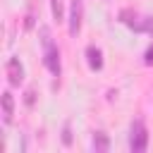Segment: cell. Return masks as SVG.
I'll return each mask as SVG.
<instances>
[{
  "mask_svg": "<svg viewBox=\"0 0 153 153\" xmlns=\"http://www.w3.org/2000/svg\"><path fill=\"white\" fill-rule=\"evenodd\" d=\"M41 43H43V62H45V67H48V72L53 74V76H60V72H62V67H60V48L55 45V41L50 38V31L43 26L41 29Z\"/></svg>",
  "mask_w": 153,
  "mask_h": 153,
  "instance_id": "1",
  "label": "cell"
},
{
  "mask_svg": "<svg viewBox=\"0 0 153 153\" xmlns=\"http://www.w3.org/2000/svg\"><path fill=\"white\" fill-rule=\"evenodd\" d=\"M31 26H33V14L29 12V14H26V29H31Z\"/></svg>",
  "mask_w": 153,
  "mask_h": 153,
  "instance_id": "12",
  "label": "cell"
},
{
  "mask_svg": "<svg viewBox=\"0 0 153 153\" xmlns=\"http://www.w3.org/2000/svg\"><path fill=\"white\" fill-rule=\"evenodd\" d=\"M62 143L65 146H72V134H69V122L65 124V129H62Z\"/></svg>",
  "mask_w": 153,
  "mask_h": 153,
  "instance_id": "9",
  "label": "cell"
},
{
  "mask_svg": "<svg viewBox=\"0 0 153 153\" xmlns=\"http://www.w3.org/2000/svg\"><path fill=\"white\" fill-rule=\"evenodd\" d=\"M86 57H88V67L91 69H100L103 67V53H100V48L88 45L86 48Z\"/></svg>",
  "mask_w": 153,
  "mask_h": 153,
  "instance_id": "6",
  "label": "cell"
},
{
  "mask_svg": "<svg viewBox=\"0 0 153 153\" xmlns=\"http://www.w3.org/2000/svg\"><path fill=\"white\" fill-rule=\"evenodd\" d=\"M143 62H146V65H153V43L148 45V50H146V57H143Z\"/></svg>",
  "mask_w": 153,
  "mask_h": 153,
  "instance_id": "11",
  "label": "cell"
},
{
  "mask_svg": "<svg viewBox=\"0 0 153 153\" xmlns=\"http://www.w3.org/2000/svg\"><path fill=\"white\" fill-rule=\"evenodd\" d=\"M93 148H96L98 153H105V151L110 148V141H108V134H105V131H96V134H93Z\"/></svg>",
  "mask_w": 153,
  "mask_h": 153,
  "instance_id": "7",
  "label": "cell"
},
{
  "mask_svg": "<svg viewBox=\"0 0 153 153\" xmlns=\"http://www.w3.org/2000/svg\"><path fill=\"white\" fill-rule=\"evenodd\" d=\"M12 115H14V98H12L10 91H5L2 93V120H5V124L12 122Z\"/></svg>",
  "mask_w": 153,
  "mask_h": 153,
  "instance_id": "5",
  "label": "cell"
},
{
  "mask_svg": "<svg viewBox=\"0 0 153 153\" xmlns=\"http://www.w3.org/2000/svg\"><path fill=\"white\" fill-rule=\"evenodd\" d=\"M50 7H53L55 22H62V19H65V14H62V2H60V0H50Z\"/></svg>",
  "mask_w": 153,
  "mask_h": 153,
  "instance_id": "8",
  "label": "cell"
},
{
  "mask_svg": "<svg viewBox=\"0 0 153 153\" xmlns=\"http://www.w3.org/2000/svg\"><path fill=\"white\" fill-rule=\"evenodd\" d=\"M7 81L12 86H19L24 81V67H22V62L17 57H10L7 60Z\"/></svg>",
  "mask_w": 153,
  "mask_h": 153,
  "instance_id": "4",
  "label": "cell"
},
{
  "mask_svg": "<svg viewBox=\"0 0 153 153\" xmlns=\"http://www.w3.org/2000/svg\"><path fill=\"white\" fill-rule=\"evenodd\" d=\"M148 146V131H146V124L141 120H134L131 122V134H129V148L134 153H141L146 151Z\"/></svg>",
  "mask_w": 153,
  "mask_h": 153,
  "instance_id": "2",
  "label": "cell"
},
{
  "mask_svg": "<svg viewBox=\"0 0 153 153\" xmlns=\"http://www.w3.org/2000/svg\"><path fill=\"white\" fill-rule=\"evenodd\" d=\"M33 96H36V93H33V88H29V91H26V93H24V103H26V105H29V108H31V105H33V100H36V98H33Z\"/></svg>",
  "mask_w": 153,
  "mask_h": 153,
  "instance_id": "10",
  "label": "cell"
},
{
  "mask_svg": "<svg viewBox=\"0 0 153 153\" xmlns=\"http://www.w3.org/2000/svg\"><path fill=\"white\" fill-rule=\"evenodd\" d=\"M81 17H84V2L81 0H72V5H69V19H67L72 38H76V33L81 29Z\"/></svg>",
  "mask_w": 153,
  "mask_h": 153,
  "instance_id": "3",
  "label": "cell"
}]
</instances>
